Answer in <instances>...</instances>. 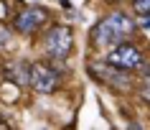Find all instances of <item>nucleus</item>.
Segmentation results:
<instances>
[{"label":"nucleus","instance_id":"nucleus-8","mask_svg":"<svg viewBox=\"0 0 150 130\" xmlns=\"http://www.w3.org/2000/svg\"><path fill=\"white\" fill-rule=\"evenodd\" d=\"M140 97L145 99V102H150V74H145V79H142V84H140Z\"/></svg>","mask_w":150,"mask_h":130},{"label":"nucleus","instance_id":"nucleus-4","mask_svg":"<svg viewBox=\"0 0 150 130\" xmlns=\"http://www.w3.org/2000/svg\"><path fill=\"white\" fill-rule=\"evenodd\" d=\"M107 61L115 66H120V69H140L142 64H145V59H142L140 49H135V46H130V43H117V46H112V51L107 54Z\"/></svg>","mask_w":150,"mask_h":130},{"label":"nucleus","instance_id":"nucleus-9","mask_svg":"<svg viewBox=\"0 0 150 130\" xmlns=\"http://www.w3.org/2000/svg\"><path fill=\"white\" fill-rule=\"evenodd\" d=\"M8 43H10V31L8 28H0V51L5 49Z\"/></svg>","mask_w":150,"mask_h":130},{"label":"nucleus","instance_id":"nucleus-3","mask_svg":"<svg viewBox=\"0 0 150 130\" xmlns=\"http://www.w3.org/2000/svg\"><path fill=\"white\" fill-rule=\"evenodd\" d=\"M89 74L94 77V79L104 82L107 87H115V90L120 92H127L130 87H132V79H130V74H127V69H120V66L110 64V61H97V64H89Z\"/></svg>","mask_w":150,"mask_h":130},{"label":"nucleus","instance_id":"nucleus-2","mask_svg":"<svg viewBox=\"0 0 150 130\" xmlns=\"http://www.w3.org/2000/svg\"><path fill=\"white\" fill-rule=\"evenodd\" d=\"M71 49H74V33L66 26H54V28L46 31V36H43V51H46L48 59L64 61L71 54Z\"/></svg>","mask_w":150,"mask_h":130},{"label":"nucleus","instance_id":"nucleus-6","mask_svg":"<svg viewBox=\"0 0 150 130\" xmlns=\"http://www.w3.org/2000/svg\"><path fill=\"white\" fill-rule=\"evenodd\" d=\"M46 18H48V13L43 8H25V10H21L16 16V31L33 33V31H38L41 26L46 23Z\"/></svg>","mask_w":150,"mask_h":130},{"label":"nucleus","instance_id":"nucleus-1","mask_svg":"<svg viewBox=\"0 0 150 130\" xmlns=\"http://www.w3.org/2000/svg\"><path fill=\"white\" fill-rule=\"evenodd\" d=\"M135 31H137V26H135L132 18L125 16V13H120V10H115L110 16H104L102 21L92 28V41H94L97 46L112 49V46L122 43L127 36H132Z\"/></svg>","mask_w":150,"mask_h":130},{"label":"nucleus","instance_id":"nucleus-7","mask_svg":"<svg viewBox=\"0 0 150 130\" xmlns=\"http://www.w3.org/2000/svg\"><path fill=\"white\" fill-rule=\"evenodd\" d=\"M132 8L137 16H150V0H132Z\"/></svg>","mask_w":150,"mask_h":130},{"label":"nucleus","instance_id":"nucleus-10","mask_svg":"<svg viewBox=\"0 0 150 130\" xmlns=\"http://www.w3.org/2000/svg\"><path fill=\"white\" fill-rule=\"evenodd\" d=\"M142 28H150V18L145 16V21H142Z\"/></svg>","mask_w":150,"mask_h":130},{"label":"nucleus","instance_id":"nucleus-5","mask_svg":"<svg viewBox=\"0 0 150 130\" xmlns=\"http://www.w3.org/2000/svg\"><path fill=\"white\" fill-rule=\"evenodd\" d=\"M28 82H31V87L41 94H51L56 92L59 87V74L54 72V66H46V64H33L28 66Z\"/></svg>","mask_w":150,"mask_h":130}]
</instances>
